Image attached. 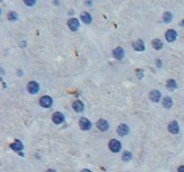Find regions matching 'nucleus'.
I'll use <instances>...</instances> for the list:
<instances>
[{
    "mask_svg": "<svg viewBox=\"0 0 184 172\" xmlns=\"http://www.w3.org/2000/svg\"><path fill=\"white\" fill-rule=\"evenodd\" d=\"M27 88H28V92H30L31 95H35V94H37V92H40V85H38V83H36L35 81H31V82L28 84Z\"/></svg>",
    "mask_w": 184,
    "mask_h": 172,
    "instance_id": "f257e3e1",
    "label": "nucleus"
},
{
    "mask_svg": "<svg viewBox=\"0 0 184 172\" xmlns=\"http://www.w3.org/2000/svg\"><path fill=\"white\" fill-rule=\"evenodd\" d=\"M109 147H110V149H111L112 152L117 153V152H119L120 149H122V144H120L117 139H112L109 144Z\"/></svg>",
    "mask_w": 184,
    "mask_h": 172,
    "instance_id": "f03ea898",
    "label": "nucleus"
},
{
    "mask_svg": "<svg viewBox=\"0 0 184 172\" xmlns=\"http://www.w3.org/2000/svg\"><path fill=\"white\" fill-rule=\"evenodd\" d=\"M40 104L43 106V107H50L52 105V99L49 96H43L41 99H40Z\"/></svg>",
    "mask_w": 184,
    "mask_h": 172,
    "instance_id": "7ed1b4c3",
    "label": "nucleus"
},
{
    "mask_svg": "<svg viewBox=\"0 0 184 172\" xmlns=\"http://www.w3.org/2000/svg\"><path fill=\"white\" fill-rule=\"evenodd\" d=\"M79 126L83 131H87L92 128V122L87 118H81L80 121H79Z\"/></svg>",
    "mask_w": 184,
    "mask_h": 172,
    "instance_id": "20e7f679",
    "label": "nucleus"
},
{
    "mask_svg": "<svg viewBox=\"0 0 184 172\" xmlns=\"http://www.w3.org/2000/svg\"><path fill=\"white\" fill-rule=\"evenodd\" d=\"M52 121L56 124H60V123H62L64 121V115L62 113H60V112H56L54 114L52 115Z\"/></svg>",
    "mask_w": 184,
    "mask_h": 172,
    "instance_id": "39448f33",
    "label": "nucleus"
},
{
    "mask_svg": "<svg viewBox=\"0 0 184 172\" xmlns=\"http://www.w3.org/2000/svg\"><path fill=\"white\" fill-rule=\"evenodd\" d=\"M97 126H98V129L100 130V131H102V132H106V131H108L109 130V122L106 121V120L104 119H100L98 122H97Z\"/></svg>",
    "mask_w": 184,
    "mask_h": 172,
    "instance_id": "423d86ee",
    "label": "nucleus"
},
{
    "mask_svg": "<svg viewBox=\"0 0 184 172\" xmlns=\"http://www.w3.org/2000/svg\"><path fill=\"white\" fill-rule=\"evenodd\" d=\"M113 55L115 56L116 60H122L124 58V55H125V51H124V49H122V47H117L116 49H114V51H113Z\"/></svg>",
    "mask_w": 184,
    "mask_h": 172,
    "instance_id": "0eeeda50",
    "label": "nucleus"
},
{
    "mask_svg": "<svg viewBox=\"0 0 184 172\" xmlns=\"http://www.w3.org/2000/svg\"><path fill=\"white\" fill-rule=\"evenodd\" d=\"M179 130H180V126H179L177 121H172V122L169 123L168 131L170 133H172V134H177V133H179Z\"/></svg>",
    "mask_w": 184,
    "mask_h": 172,
    "instance_id": "6e6552de",
    "label": "nucleus"
},
{
    "mask_svg": "<svg viewBox=\"0 0 184 172\" xmlns=\"http://www.w3.org/2000/svg\"><path fill=\"white\" fill-rule=\"evenodd\" d=\"M117 133H118L120 136H126L129 133V126L126 124V123H122L118 126L117 129Z\"/></svg>",
    "mask_w": 184,
    "mask_h": 172,
    "instance_id": "1a4fd4ad",
    "label": "nucleus"
},
{
    "mask_svg": "<svg viewBox=\"0 0 184 172\" xmlns=\"http://www.w3.org/2000/svg\"><path fill=\"white\" fill-rule=\"evenodd\" d=\"M165 36H166V40H168V42H175V40H177V32H176L175 30L170 29V30H168L166 32Z\"/></svg>",
    "mask_w": 184,
    "mask_h": 172,
    "instance_id": "9d476101",
    "label": "nucleus"
},
{
    "mask_svg": "<svg viewBox=\"0 0 184 172\" xmlns=\"http://www.w3.org/2000/svg\"><path fill=\"white\" fill-rule=\"evenodd\" d=\"M72 107H74L75 112H77V113H81V112H83V110H84V104L82 103V101L77 100V101H75L74 103H72Z\"/></svg>",
    "mask_w": 184,
    "mask_h": 172,
    "instance_id": "9b49d317",
    "label": "nucleus"
},
{
    "mask_svg": "<svg viewBox=\"0 0 184 172\" xmlns=\"http://www.w3.org/2000/svg\"><path fill=\"white\" fill-rule=\"evenodd\" d=\"M79 20L77 18H72L68 20V27L72 31H77L79 29Z\"/></svg>",
    "mask_w": 184,
    "mask_h": 172,
    "instance_id": "f8f14e48",
    "label": "nucleus"
},
{
    "mask_svg": "<svg viewBox=\"0 0 184 172\" xmlns=\"http://www.w3.org/2000/svg\"><path fill=\"white\" fill-rule=\"evenodd\" d=\"M11 149H13L16 152H20V151L24 150V144H22V142L20 140H15L11 144Z\"/></svg>",
    "mask_w": 184,
    "mask_h": 172,
    "instance_id": "ddd939ff",
    "label": "nucleus"
},
{
    "mask_svg": "<svg viewBox=\"0 0 184 172\" xmlns=\"http://www.w3.org/2000/svg\"><path fill=\"white\" fill-rule=\"evenodd\" d=\"M132 46L136 51H144L145 50V45H144V42L142 40H135L134 43L132 44Z\"/></svg>",
    "mask_w": 184,
    "mask_h": 172,
    "instance_id": "4468645a",
    "label": "nucleus"
},
{
    "mask_svg": "<svg viewBox=\"0 0 184 172\" xmlns=\"http://www.w3.org/2000/svg\"><path fill=\"white\" fill-rule=\"evenodd\" d=\"M149 98L151 99V101L153 102H159L160 99H161V92H160L159 90H152V92H150Z\"/></svg>",
    "mask_w": 184,
    "mask_h": 172,
    "instance_id": "2eb2a0df",
    "label": "nucleus"
},
{
    "mask_svg": "<svg viewBox=\"0 0 184 172\" xmlns=\"http://www.w3.org/2000/svg\"><path fill=\"white\" fill-rule=\"evenodd\" d=\"M81 20L84 24H91L92 22V16L86 12H83L81 14Z\"/></svg>",
    "mask_w": 184,
    "mask_h": 172,
    "instance_id": "dca6fc26",
    "label": "nucleus"
},
{
    "mask_svg": "<svg viewBox=\"0 0 184 172\" xmlns=\"http://www.w3.org/2000/svg\"><path fill=\"white\" fill-rule=\"evenodd\" d=\"M152 46H153V48H154L156 50H161V49H162V47H163L162 40H159V38L153 40H152Z\"/></svg>",
    "mask_w": 184,
    "mask_h": 172,
    "instance_id": "f3484780",
    "label": "nucleus"
},
{
    "mask_svg": "<svg viewBox=\"0 0 184 172\" xmlns=\"http://www.w3.org/2000/svg\"><path fill=\"white\" fill-rule=\"evenodd\" d=\"M163 105L166 108H170L172 106V99L170 97H165L163 100Z\"/></svg>",
    "mask_w": 184,
    "mask_h": 172,
    "instance_id": "a211bd4d",
    "label": "nucleus"
},
{
    "mask_svg": "<svg viewBox=\"0 0 184 172\" xmlns=\"http://www.w3.org/2000/svg\"><path fill=\"white\" fill-rule=\"evenodd\" d=\"M172 14L170 12H165L164 13V16H163V20L166 22V24H168V22L172 21Z\"/></svg>",
    "mask_w": 184,
    "mask_h": 172,
    "instance_id": "6ab92c4d",
    "label": "nucleus"
},
{
    "mask_svg": "<svg viewBox=\"0 0 184 172\" xmlns=\"http://www.w3.org/2000/svg\"><path fill=\"white\" fill-rule=\"evenodd\" d=\"M166 86L168 87L169 89H176L177 88V83H176V81L175 80H168L167 81V84H166Z\"/></svg>",
    "mask_w": 184,
    "mask_h": 172,
    "instance_id": "aec40b11",
    "label": "nucleus"
},
{
    "mask_svg": "<svg viewBox=\"0 0 184 172\" xmlns=\"http://www.w3.org/2000/svg\"><path fill=\"white\" fill-rule=\"evenodd\" d=\"M8 18L10 19V20H17V18H18V15L16 14L15 12H10L9 13V15H8Z\"/></svg>",
    "mask_w": 184,
    "mask_h": 172,
    "instance_id": "412c9836",
    "label": "nucleus"
},
{
    "mask_svg": "<svg viewBox=\"0 0 184 172\" xmlns=\"http://www.w3.org/2000/svg\"><path fill=\"white\" fill-rule=\"evenodd\" d=\"M131 157H132L131 153L127 151V152H125V153H124V155H122V160H125V162H128V160H131Z\"/></svg>",
    "mask_w": 184,
    "mask_h": 172,
    "instance_id": "4be33fe9",
    "label": "nucleus"
},
{
    "mask_svg": "<svg viewBox=\"0 0 184 172\" xmlns=\"http://www.w3.org/2000/svg\"><path fill=\"white\" fill-rule=\"evenodd\" d=\"M25 3L31 6H33V4H35V1H34V0H32V1H30V0H29V1H25Z\"/></svg>",
    "mask_w": 184,
    "mask_h": 172,
    "instance_id": "5701e85b",
    "label": "nucleus"
},
{
    "mask_svg": "<svg viewBox=\"0 0 184 172\" xmlns=\"http://www.w3.org/2000/svg\"><path fill=\"white\" fill-rule=\"evenodd\" d=\"M178 172H184V166H181V167H179V169H178Z\"/></svg>",
    "mask_w": 184,
    "mask_h": 172,
    "instance_id": "b1692460",
    "label": "nucleus"
},
{
    "mask_svg": "<svg viewBox=\"0 0 184 172\" xmlns=\"http://www.w3.org/2000/svg\"><path fill=\"white\" fill-rule=\"evenodd\" d=\"M180 26H181V27H184V20H182V21L180 22Z\"/></svg>",
    "mask_w": 184,
    "mask_h": 172,
    "instance_id": "393cba45",
    "label": "nucleus"
},
{
    "mask_svg": "<svg viewBox=\"0 0 184 172\" xmlns=\"http://www.w3.org/2000/svg\"><path fill=\"white\" fill-rule=\"evenodd\" d=\"M82 172H92L91 170H87V169H84V170H82Z\"/></svg>",
    "mask_w": 184,
    "mask_h": 172,
    "instance_id": "a878e982",
    "label": "nucleus"
},
{
    "mask_svg": "<svg viewBox=\"0 0 184 172\" xmlns=\"http://www.w3.org/2000/svg\"><path fill=\"white\" fill-rule=\"evenodd\" d=\"M47 172H56V170H53V169H49Z\"/></svg>",
    "mask_w": 184,
    "mask_h": 172,
    "instance_id": "bb28decb",
    "label": "nucleus"
}]
</instances>
